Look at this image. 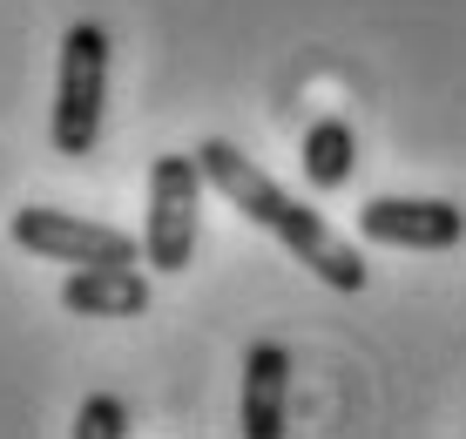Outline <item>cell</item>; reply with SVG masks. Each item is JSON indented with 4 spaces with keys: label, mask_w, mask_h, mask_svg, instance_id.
Returning a JSON list of instances; mask_svg holds the SVG:
<instances>
[{
    "label": "cell",
    "mask_w": 466,
    "mask_h": 439,
    "mask_svg": "<svg viewBox=\"0 0 466 439\" xmlns=\"http://www.w3.org/2000/svg\"><path fill=\"white\" fill-rule=\"evenodd\" d=\"M197 162H203V176H210V189H223V197L244 209L257 230H270L304 271H311V278H325L331 291H365V257L351 250V243L331 230V223L318 217L311 203H298L291 189L270 183V176L257 169V162L237 149V142H223V136L197 142Z\"/></svg>",
    "instance_id": "6da1fadb"
},
{
    "label": "cell",
    "mask_w": 466,
    "mask_h": 439,
    "mask_svg": "<svg viewBox=\"0 0 466 439\" xmlns=\"http://www.w3.org/2000/svg\"><path fill=\"white\" fill-rule=\"evenodd\" d=\"M102 95H108V27L102 21H75L61 35V75H55V156H88L102 136Z\"/></svg>",
    "instance_id": "7a4b0ae2"
},
{
    "label": "cell",
    "mask_w": 466,
    "mask_h": 439,
    "mask_svg": "<svg viewBox=\"0 0 466 439\" xmlns=\"http://www.w3.org/2000/svg\"><path fill=\"white\" fill-rule=\"evenodd\" d=\"M203 162L197 156H156L149 162V223H142V257L149 271H189L203 223Z\"/></svg>",
    "instance_id": "3957f363"
},
{
    "label": "cell",
    "mask_w": 466,
    "mask_h": 439,
    "mask_svg": "<svg viewBox=\"0 0 466 439\" xmlns=\"http://www.w3.org/2000/svg\"><path fill=\"white\" fill-rule=\"evenodd\" d=\"M14 243H27L35 257H55V264H149L128 230L75 217V209H47V203L14 209Z\"/></svg>",
    "instance_id": "277c9868"
},
{
    "label": "cell",
    "mask_w": 466,
    "mask_h": 439,
    "mask_svg": "<svg viewBox=\"0 0 466 439\" xmlns=\"http://www.w3.org/2000/svg\"><path fill=\"white\" fill-rule=\"evenodd\" d=\"M359 237L392 250H453L466 237V209L440 197H372L359 209Z\"/></svg>",
    "instance_id": "5b68a950"
},
{
    "label": "cell",
    "mask_w": 466,
    "mask_h": 439,
    "mask_svg": "<svg viewBox=\"0 0 466 439\" xmlns=\"http://www.w3.org/2000/svg\"><path fill=\"white\" fill-rule=\"evenodd\" d=\"M291 405V352L278 338L244 352V439H278Z\"/></svg>",
    "instance_id": "8992f818"
},
{
    "label": "cell",
    "mask_w": 466,
    "mask_h": 439,
    "mask_svg": "<svg viewBox=\"0 0 466 439\" xmlns=\"http://www.w3.org/2000/svg\"><path fill=\"white\" fill-rule=\"evenodd\" d=\"M61 304L75 318H142L149 311V278L136 264H82L61 284Z\"/></svg>",
    "instance_id": "52a82bcc"
},
{
    "label": "cell",
    "mask_w": 466,
    "mask_h": 439,
    "mask_svg": "<svg viewBox=\"0 0 466 439\" xmlns=\"http://www.w3.org/2000/svg\"><path fill=\"white\" fill-rule=\"evenodd\" d=\"M298 162H304V183L311 189H345L351 169H359V136H351V122L345 116H318L304 128Z\"/></svg>",
    "instance_id": "ba28073f"
},
{
    "label": "cell",
    "mask_w": 466,
    "mask_h": 439,
    "mask_svg": "<svg viewBox=\"0 0 466 439\" xmlns=\"http://www.w3.org/2000/svg\"><path fill=\"white\" fill-rule=\"evenodd\" d=\"M122 433H128V405L116 393L82 399V413H75V439H122Z\"/></svg>",
    "instance_id": "9c48e42d"
}]
</instances>
